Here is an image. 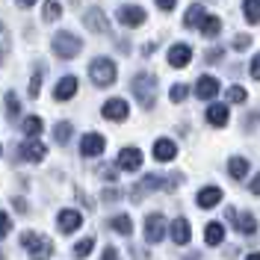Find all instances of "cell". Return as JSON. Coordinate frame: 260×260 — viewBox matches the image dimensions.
<instances>
[{
  "label": "cell",
  "instance_id": "cell-45",
  "mask_svg": "<svg viewBox=\"0 0 260 260\" xmlns=\"http://www.w3.org/2000/svg\"><path fill=\"white\" fill-rule=\"evenodd\" d=\"M104 201H118V189H107L104 192Z\"/></svg>",
  "mask_w": 260,
  "mask_h": 260
},
{
  "label": "cell",
  "instance_id": "cell-31",
  "mask_svg": "<svg viewBox=\"0 0 260 260\" xmlns=\"http://www.w3.org/2000/svg\"><path fill=\"white\" fill-rule=\"evenodd\" d=\"M42 83H45V65H36L32 80H30V98H39V92H42Z\"/></svg>",
  "mask_w": 260,
  "mask_h": 260
},
{
  "label": "cell",
  "instance_id": "cell-46",
  "mask_svg": "<svg viewBox=\"0 0 260 260\" xmlns=\"http://www.w3.org/2000/svg\"><path fill=\"white\" fill-rule=\"evenodd\" d=\"M248 189H251V195H260V175L251 180V186H248Z\"/></svg>",
  "mask_w": 260,
  "mask_h": 260
},
{
  "label": "cell",
  "instance_id": "cell-38",
  "mask_svg": "<svg viewBox=\"0 0 260 260\" xmlns=\"http://www.w3.org/2000/svg\"><path fill=\"white\" fill-rule=\"evenodd\" d=\"M98 175H101L104 180H118V166H101Z\"/></svg>",
  "mask_w": 260,
  "mask_h": 260
},
{
  "label": "cell",
  "instance_id": "cell-15",
  "mask_svg": "<svg viewBox=\"0 0 260 260\" xmlns=\"http://www.w3.org/2000/svg\"><path fill=\"white\" fill-rule=\"evenodd\" d=\"M195 95L201 98V101H213V98L219 95V80H216L213 74L198 77V83H195Z\"/></svg>",
  "mask_w": 260,
  "mask_h": 260
},
{
  "label": "cell",
  "instance_id": "cell-6",
  "mask_svg": "<svg viewBox=\"0 0 260 260\" xmlns=\"http://www.w3.org/2000/svg\"><path fill=\"white\" fill-rule=\"evenodd\" d=\"M162 237H166V216L162 213H151L145 219V240L151 245L162 243Z\"/></svg>",
  "mask_w": 260,
  "mask_h": 260
},
{
  "label": "cell",
  "instance_id": "cell-9",
  "mask_svg": "<svg viewBox=\"0 0 260 260\" xmlns=\"http://www.w3.org/2000/svg\"><path fill=\"white\" fill-rule=\"evenodd\" d=\"M101 115H104L107 121H124L130 115V107H127V101H121V98H110V101L104 104Z\"/></svg>",
  "mask_w": 260,
  "mask_h": 260
},
{
  "label": "cell",
  "instance_id": "cell-33",
  "mask_svg": "<svg viewBox=\"0 0 260 260\" xmlns=\"http://www.w3.org/2000/svg\"><path fill=\"white\" fill-rule=\"evenodd\" d=\"M6 113H9V118L21 115V101H18L15 92H6Z\"/></svg>",
  "mask_w": 260,
  "mask_h": 260
},
{
  "label": "cell",
  "instance_id": "cell-42",
  "mask_svg": "<svg viewBox=\"0 0 260 260\" xmlns=\"http://www.w3.org/2000/svg\"><path fill=\"white\" fill-rule=\"evenodd\" d=\"M157 6H160L162 12H172V9L178 6V0H157Z\"/></svg>",
  "mask_w": 260,
  "mask_h": 260
},
{
  "label": "cell",
  "instance_id": "cell-32",
  "mask_svg": "<svg viewBox=\"0 0 260 260\" xmlns=\"http://www.w3.org/2000/svg\"><path fill=\"white\" fill-rule=\"evenodd\" d=\"M92 248H95V237H83L80 243L74 245V257H89L92 254Z\"/></svg>",
  "mask_w": 260,
  "mask_h": 260
},
{
  "label": "cell",
  "instance_id": "cell-23",
  "mask_svg": "<svg viewBox=\"0 0 260 260\" xmlns=\"http://www.w3.org/2000/svg\"><path fill=\"white\" fill-rule=\"evenodd\" d=\"M228 175L234 180H245V175H248V160L245 157H231L228 160Z\"/></svg>",
  "mask_w": 260,
  "mask_h": 260
},
{
  "label": "cell",
  "instance_id": "cell-26",
  "mask_svg": "<svg viewBox=\"0 0 260 260\" xmlns=\"http://www.w3.org/2000/svg\"><path fill=\"white\" fill-rule=\"evenodd\" d=\"M42 127H45V121H42V115H27L24 121H21V130L30 136V139H36L39 133H42Z\"/></svg>",
  "mask_w": 260,
  "mask_h": 260
},
{
  "label": "cell",
  "instance_id": "cell-20",
  "mask_svg": "<svg viewBox=\"0 0 260 260\" xmlns=\"http://www.w3.org/2000/svg\"><path fill=\"white\" fill-rule=\"evenodd\" d=\"M195 201H198V207H201V210H210V207H216V204L222 201V189H219V186H204V189L198 192Z\"/></svg>",
  "mask_w": 260,
  "mask_h": 260
},
{
  "label": "cell",
  "instance_id": "cell-28",
  "mask_svg": "<svg viewBox=\"0 0 260 260\" xmlns=\"http://www.w3.org/2000/svg\"><path fill=\"white\" fill-rule=\"evenodd\" d=\"M204 240H207V245H219L225 240V228L219 225V222H210V225L204 228Z\"/></svg>",
  "mask_w": 260,
  "mask_h": 260
},
{
  "label": "cell",
  "instance_id": "cell-27",
  "mask_svg": "<svg viewBox=\"0 0 260 260\" xmlns=\"http://www.w3.org/2000/svg\"><path fill=\"white\" fill-rule=\"evenodd\" d=\"M59 15H62V3H59V0H48V3L42 6V21H45V24H53Z\"/></svg>",
  "mask_w": 260,
  "mask_h": 260
},
{
  "label": "cell",
  "instance_id": "cell-14",
  "mask_svg": "<svg viewBox=\"0 0 260 260\" xmlns=\"http://www.w3.org/2000/svg\"><path fill=\"white\" fill-rule=\"evenodd\" d=\"M83 24H86V30L98 32V36H107V32H110V24H107V15H104L101 9H89V12L83 15Z\"/></svg>",
  "mask_w": 260,
  "mask_h": 260
},
{
  "label": "cell",
  "instance_id": "cell-36",
  "mask_svg": "<svg viewBox=\"0 0 260 260\" xmlns=\"http://www.w3.org/2000/svg\"><path fill=\"white\" fill-rule=\"evenodd\" d=\"M186 95H189V86H183V83H178V86H172V101L175 104H180V101H186Z\"/></svg>",
  "mask_w": 260,
  "mask_h": 260
},
{
  "label": "cell",
  "instance_id": "cell-37",
  "mask_svg": "<svg viewBox=\"0 0 260 260\" xmlns=\"http://www.w3.org/2000/svg\"><path fill=\"white\" fill-rule=\"evenodd\" d=\"M9 231H12V219H9V213L0 210V240H6V237H9Z\"/></svg>",
  "mask_w": 260,
  "mask_h": 260
},
{
  "label": "cell",
  "instance_id": "cell-50",
  "mask_svg": "<svg viewBox=\"0 0 260 260\" xmlns=\"http://www.w3.org/2000/svg\"><path fill=\"white\" fill-rule=\"evenodd\" d=\"M0 151H3V148H0Z\"/></svg>",
  "mask_w": 260,
  "mask_h": 260
},
{
  "label": "cell",
  "instance_id": "cell-40",
  "mask_svg": "<svg viewBox=\"0 0 260 260\" xmlns=\"http://www.w3.org/2000/svg\"><path fill=\"white\" fill-rule=\"evenodd\" d=\"M101 260H121V257H118V248L107 245V248H104V254H101Z\"/></svg>",
  "mask_w": 260,
  "mask_h": 260
},
{
  "label": "cell",
  "instance_id": "cell-41",
  "mask_svg": "<svg viewBox=\"0 0 260 260\" xmlns=\"http://www.w3.org/2000/svg\"><path fill=\"white\" fill-rule=\"evenodd\" d=\"M251 77L260 83V53L254 56V59H251Z\"/></svg>",
  "mask_w": 260,
  "mask_h": 260
},
{
  "label": "cell",
  "instance_id": "cell-47",
  "mask_svg": "<svg viewBox=\"0 0 260 260\" xmlns=\"http://www.w3.org/2000/svg\"><path fill=\"white\" fill-rule=\"evenodd\" d=\"M18 6H24V9H30V6H36V0H18Z\"/></svg>",
  "mask_w": 260,
  "mask_h": 260
},
{
  "label": "cell",
  "instance_id": "cell-4",
  "mask_svg": "<svg viewBox=\"0 0 260 260\" xmlns=\"http://www.w3.org/2000/svg\"><path fill=\"white\" fill-rule=\"evenodd\" d=\"M89 77H92V83L95 86H113L115 77H118V68H115V62L110 59V56H98V59H92L89 62Z\"/></svg>",
  "mask_w": 260,
  "mask_h": 260
},
{
  "label": "cell",
  "instance_id": "cell-29",
  "mask_svg": "<svg viewBox=\"0 0 260 260\" xmlns=\"http://www.w3.org/2000/svg\"><path fill=\"white\" fill-rule=\"evenodd\" d=\"M71 136H74V127H71V121H59V124L53 127V139H56L59 145H68V142H71Z\"/></svg>",
  "mask_w": 260,
  "mask_h": 260
},
{
  "label": "cell",
  "instance_id": "cell-43",
  "mask_svg": "<svg viewBox=\"0 0 260 260\" xmlns=\"http://www.w3.org/2000/svg\"><path fill=\"white\" fill-rule=\"evenodd\" d=\"M12 207H15L18 213H27V201H24V198H18V195H15V198H12Z\"/></svg>",
  "mask_w": 260,
  "mask_h": 260
},
{
  "label": "cell",
  "instance_id": "cell-48",
  "mask_svg": "<svg viewBox=\"0 0 260 260\" xmlns=\"http://www.w3.org/2000/svg\"><path fill=\"white\" fill-rule=\"evenodd\" d=\"M245 260H260V251H251V254H248Z\"/></svg>",
  "mask_w": 260,
  "mask_h": 260
},
{
  "label": "cell",
  "instance_id": "cell-10",
  "mask_svg": "<svg viewBox=\"0 0 260 260\" xmlns=\"http://www.w3.org/2000/svg\"><path fill=\"white\" fill-rule=\"evenodd\" d=\"M104 148H107V139H104L101 133H86V136L80 139V154L83 157H101Z\"/></svg>",
  "mask_w": 260,
  "mask_h": 260
},
{
  "label": "cell",
  "instance_id": "cell-8",
  "mask_svg": "<svg viewBox=\"0 0 260 260\" xmlns=\"http://www.w3.org/2000/svg\"><path fill=\"white\" fill-rule=\"evenodd\" d=\"M115 166L121 169V172H136V169H142V151L139 148H121L118 151V160H115Z\"/></svg>",
  "mask_w": 260,
  "mask_h": 260
},
{
  "label": "cell",
  "instance_id": "cell-5",
  "mask_svg": "<svg viewBox=\"0 0 260 260\" xmlns=\"http://www.w3.org/2000/svg\"><path fill=\"white\" fill-rule=\"evenodd\" d=\"M50 45H53V53H56L59 59H74V56L80 53V48H83V42L74 36V32H68V30L56 32Z\"/></svg>",
  "mask_w": 260,
  "mask_h": 260
},
{
  "label": "cell",
  "instance_id": "cell-13",
  "mask_svg": "<svg viewBox=\"0 0 260 260\" xmlns=\"http://www.w3.org/2000/svg\"><path fill=\"white\" fill-rule=\"evenodd\" d=\"M80 225H83L80 210H59V216H56L59 234H74V231H80Z\"/></svg>",
  "mask_w": 260,
  "mask_h": 260
},
{
  "label": "cell",
  "instance_id": "cell-1",
  "mask_svg": "<svg viewBox=\"0 0 260 260\" xmlns=\"http://www.w3.org/2000/svg\"><path fill=\"white\" fill-rule=\"evenodd\" d=\"M130 86H133V95H136V101H139L145 110H151V107L157 104V77H154L151 71H142V74H136Z\"/></svg>",
  "mask_w": 260,
  "mask_h": 260
},
{
  "label": "cell",
  "instance_id": "cell-11",
  "mask_svg": "<svg viewBox=\"0 0 260 260\" xmlns=\"http://www.w3.org/2000/svg\"><path fill=\"white\" fill-rule=\"evenodd\" d=\"M145 9H142V6H121V9H118V24H124V27H130V30H133V27H142V24H145Z\"/></svg>",
  "mask_w": 260,
  "mask_h": 260
},
{
  "label": "cell",
  "instance_id": "cell-2",
  "mask_svg": "<svg viewBox=\"0 0 260 260\" xmlns=\"http://www.w3.org/2000/svg\"><path fill=\"white\" fill-rule=\"evenodd\" d=\"M180 180H183L180 175H172V178H162V175H145V178L133 186V192L130 195H133V201H142V198H145L148 192H154V189H175Z\"/></svg>",
  "mask_w": 260,
  "mask_h": 260
},
{
  "label": "cell",
  "instance_id": "cell-21",
  "mask_svg": "<svg viewBox=\"0 0 260 260\" xmlns=\"http://www.w3.org/2000/svg\"><path fill=\"white\" fill-rule=\"evenodd\" d=\"M207 121L213 127H225L228 124V107L225 104H210L207 107Z\"/></svg>",
  "mask_w": 260,
  "mask_h": 260
},
{
  "label": "cell",
  "instance_id": "cell-39",
  "mask_svg": "<svg viewBox=\"0 0 260 260\" xmlns=\"http://www.w3.org/2000/svg\"><path fill=\"white\" fill-rule=\"evenodd\" d=\"M6 48H9V32H6V27L0 24V62H3V53H6Z\"/></svg>",
  "mask_w": 260,
  "mask_h": 260
},
{
  "label": "cell",
  "instance_id": "cell-17",
  "mask_svg": "<svg viewBox=\"0 0 260 260\" xmlns=\"http://www.w3.org/2000/svg\"><path fill=\"white\" fill-rule=\"evenodd\" d=\"M178 157V145L172 139H157L154 142V160L157 162H172Z\"/></svg>",
  "mask_w": 260,
  "mask_h": 260
},
{
  "label": "cell",
  "instance_id": "cell-35",
  "mask_svg": "<svg viewBox=\"0 0 260 260\" xmlns=\"http://www.w3.org/2000/svg\"><path fill=\"white\" fill-rule=\"evenodd\" d=\"M234 50L237 53H243V50H248V45H251V36H245V32H240V36H234Z\"/></svg>",
  "mask_w": 260,
  "mask_h": 260
},
{
  "label": "cell",
  "instance_id": "cell-7",
  "mask_svg": "<svg viewBox=\"0 0 260 260\" xmlns=\"http://www.w3.org/2000/svg\"><path fill=\"white\" fill-rule=\"evenodd\" d=\"M45 157H48V148H45V142H39V139H27L24 145L18 148V160L42 162Z\"/></svg>",
  "mask_w": 260,
  "mask_h": 260
},
{
  "label": "cell",
  "instance_id": "cell-44",
  "mask_svg": "<svg viewBox=\"0 0 260 260\" xmlns=\"http://www.w3.org/2000/svg\"><path fill=\"white\" fill-rule=\"evenodd\" d=\"M222 59V50L216 48V50H207V62H219Z\"/></svg>",
  "mask_w": 260,
  "mask_h": 260
},
{
  "label": "cell",
  "instance_id": "cell-34",
  "mask_svg": "<svg viewBox=\"0 0 260 260\" xmlns=\"http://www.w3.org/2000/svg\"><path fill=\"white\" fill-rule=\"evenodd\" d=\"M245 98H248V92H245L243 86H231L228 89V101L231 104H245Z\"/></svg>",
  "mask_w": 260,
  "mask_h": 260
},
{
  "label": "cell",
  "instance_id": "cell-3",
  "mask_svg": "<svg viewBox=\"0 0 260 260\" xmlns=\"http://www.w3.org/2000/svg\"><path fill=\"white\" fill-rule=\"evenodd\" d=\"M21 248L30 251V260H48L50 254H53L50 237H42V234H36V231H24V234H21Z\"/></svg>",
  "mask_w": 260,
  "mask_h": 260
},
{
  "label": "cell",
  "instance_id": "cell-49",
  "mask_svg": "<svg viewBox=\"0 0 260 260\" xmlns=\"http://www.w3.org/2000/svg\"><path fill=\"white\" fill-rule=\"evenodd\" d=\"M183 260H198V254H189V257H183Z\"/></svg>",
  "mask_w": 260,
  "mask_h": 260
},
{
  "label": "cell",
  "instance_id": "cell-16",
  "mask_svg": "<svg viewBox=\"0 0 260 260\" xmlns=\"http://www.w3.org/2000/svg\"><path fill=\"white\" fill-rule=\"evenodd\" d=\"M189 59H192V48L189 45L178 42V45L169 48V65L172 68H183V65H189Z\"/></svg>",
  "mask_w": 260,
  "mask_h": 260
},
{
  "label": "cell",
  "instance_id": "cell-25",
  "mask_svg": "<svg viewBox=\"0 0 260 260\" xmlns=\"http://www.w3.org/2000/svg\"><path fill=\"white\" fill-rule=\"evenodd\" d=\"M110 228H113L115 234H121V237H130V234H133V222H130V216H124V213L113 216V219H110Z\"/></svg>",
  "mask_w": 260,
  "mask_h": 260
},
{
  "label": "cell",
  "instance_id": "cell-19",
  "mask_svg": "<svg viewBox=\"0 0 260 260\" xmlns=\"http://www.w3.org/2000/svg\"><path fill=\"white\" fill-rule=\"evenodd\" d=\"M77 95V77H62V80L56 83V89H53V98L56 101H71V98Z\"/></svg>",
  "mask_w": 260,
  "mask_h": 260
},
{
  "label": "cell",
  "instance_id": "cell-22",
  "mask_svg": "<svg viewBox=\"0 0 260 260\" xmlns=\"http://www.w3.org/2000/svg\"><path fill=\"white\" fill-rule=\"evenodd\" d=\"M204 15H207V12H204V6H201V3H192V6L186 9V15H183V27H186V30H189V27L198 30V27H201V21H204Z\"/></svg>",
  "mask_w": 260,
  "mask_h": 260
},
{
  "label": "cell",
  "instance_id": "cell-12",
  "mask_svg": "<svg viewBox=\"0 0 260 260\" xmlns=\"http://www.w3.org/2000/svg\"><path fill=\"white\" fill-rule=\"evenodd\" d=\"M228 219L234 222V228H240L245 237H251V234H257V219L251 216V213H237L234 207H228Z\"/></svg>",
  "mask_w": 260,
  "mask_h": 260
},
{
  "label": "cell",
  "instance_id": "cell-24",
  "mask_svg": "<svg viewBox=\"0 0 260 260\" xmlns=\"http://www.w3.org/2000/svg\"><path fill=\"white\" fill-rule=\"evenodd\" d=\"M198 30H201V36H207V39H216V36L222 32V21L216 15H204V21H201Z\"/></svg>",
  "mask_w": 260,
  "mask_h": 260
},
{
  "label": "cell",
  "instance_id": "cell-18",
  "mask_svg": "<svg viewBox=\"0 0 260 260\" xmlns=\"http://www.w3.org/2000/svg\"><path fill=\"white\" fill-rule=\"evenodd\" d=\"M172 240H175V245H189V240H192V228L183 216L172 222Z\"/></svg>",
  "mask_w": 260,
  "mask_h": 260
},
{
  "label": "cell",
  "instance_id": "cell-30",
  "mask_svg": "<svg viewBox=\"0 0 260 260\" xmlns=\"http://www.w3.org/2000/svg\"><path fill=\"white\" fill-rule=\"evenodd\" d=\"M243 12L248 24H260V0H243Z\"/></svg>",
  "mask_w": 260,
  "mask_h": 260
}]
</instances>
